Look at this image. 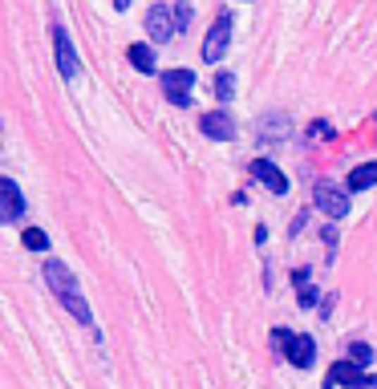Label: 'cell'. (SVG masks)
Returning <instances> with one entry per match:
<instances>
[{
	"label": "cell",
	"instance_id": "obj_20",
	"mask_svg": "<svg viewBox=\"0 0 377 389\" xmlns=\"http://www.w3.org/2000/svg\"><path fill=\"white\" fill-rule=\"evenodd\" d=\"M333 130H328V122H312V138H328Z\"/></svg>",
	"mask_w": 377,
	"mask_h": 389
},
{
	"label": "cell",
	"instance_id": "obj_17",
	"mask_svg": "<svg viewBox=\"0 0 377 389\" xmlns=\"http://www.w3.org/2000/svg\"><path fill=\"white\" fill-rule=\"evenodd\" d=\"M171 16H175V32H183L187 25H191V4H175Z\"/></svg>",
	"mask_w": 377,
	"mask_h": 389
},
{
	"label": "cell",
	"instance_id": "obj_16",
	"mask_svg": "<svg viewBox=\"0 0 377 389\" xmlns=\"http://www.w3.org/2000/svg\"><path fill=\"white\" fill-rule=\"evenodd\" d=\"M215 94L223 97V101H231V97H235V78H231L228 69H223V73L215 78Z\"/></svg>",
	"mask_w": 377,
	"mask_h": 389
},
{
	"label": "cell",
	"instance_id": "obj_11",
	"mask_svg": "<svg viewBox=\"0 0 377 389\" xmlns=\"http://www.w3.org/2000/svg\"><path fill=\"white\" fill-rule=\"evenodd\" d=\"M288 361H292L296 369H309L312 361H316V340H312L309 333L292 337V345H288Z\"/></svg>",
	"mask_w": 377,
	"mask_h": 389
},
{
	"label": "cell",
	"instance_id": "obj_10",
	"mask_svg": "<svg viewBox=\"0 0 377 389\" xmlns=\"http://www.w3.org/2000/svg\"><path fill=\"white\" fill-rule=\"evenodd\" d=\"M199 130L207 134V138H215V142H228L231 134H235V122H231L228 110H211L199 118Z\"/></svg>",
	"mask_w": 377,
	"mask_h": 389
},
{
	"label": "cell",
	"instance_id": "obj_2",
	"mask_svg": "<svg viewBox=\"0 0 377 389\" xmlns=\"http://www.w3.org/2000/svg\"><path fill=\"white\" fill-rule=\"evenodd\" d=\"M337 385H349V389H377V377H365V373L345 357V361H337L333 369L325 373V389H337Z\"/></svg>",
	"mask_w": 377,
	"mask_h": 389
},
{
	"label": "cell",
	"instance_id": "obj_8",
	"mask_svg": "<svg viewBox=\"0 0 377 389\" xmlns=\"http://www.w3.org/2000/svg\"><path fill=\"white\" fill-rule=\"evenodd\" d=\"M316 207H321L328 219L337 223L345 211H349V194H345L341 187H333V183H321V187H316Z\"/></svg>",
	"mask_w": 377,
	"mask_h": 389
},
{
	"label": "cell",
	"instance_id": "obj_14",
	"mask_svg": "<svg viewBox=\"0 0 377 389\" xmlns=\"http://www.w3.org/2000/svg\"><path fill=\"white\" fill-rule=\"evenodd\" d=\"M349 361H353L357 369H365V365H373V349H369L365 340H353V345H349Z\"/></svg>",
	"mask_w": 377,
	"mask_h": 389
},
{
	"label": "cell",
	"instance_id": "obj_5",
	"mask_svg": "<svg viewBox=\"0 0 377 389\" xmlns=\"http://www.w3.org/2000/svg\"><path fill=\"white\" fill-rule=\"evenodd\" d=\"M191 85H195V73L191 69H166L163 73V94L175 101V106H191Z\"/></svg>",
	"mask_w": 377,
	"mask_h": 389
},
{
	"label": "cell",
	"instance_id": "obj_7",
	"mask_svg": "<svg viewBox=\"0 0 377 389\" xmlns=\"http://www.w3.org/2000/svg\"><path fill=\"white\" fill-rule=\"evenodd\" d=\"M252 178L264 183L272 194H288V178H284V171L272 159H252Z\"/></svg>",
	"mask_w": 377,
	"mask_h": 389
},
{
	"label": "cell",
	"instance_id": "obj_15",
	"mask_svg": "<svg viewBox=\"0 0 377 389\" xmlns=\"http://www.w3.org/2000/svg\"><path fill=\"white\" fill-rule=\"evenodd\" d=\"M20 243H25L29 252H45V247H49V235H45L41 227H29V231L20 235Z\"/></svg>",
	"mask_w": 377,
	"mask_h": 389
},
{
	"label": "cell",
	"instance_id": "obj_9",
	"mask_svg": "<svg viewBox=\"0 0 377 389\" xmlns=\"http://www.w3.org/2000/svg\"><path fill=\"white\" fill-rule=\"evenodd\" d=\"M147 29H150V41H154V45H163V41H171V37H175V16H171V8H166V4H150Z\"/></svg>",
	"mask_w": 377,
	"mask_h": 389
},
{
	"label": "cell",
	"instance_id": "obj_3",
	"mask_svg": "<svg viewBox=\"0 0 377 389\" xmlns=\"http://www.w3.org/2000/svg\"><path fill=\"white\" fill-rule=\"evenodd\" d=\"M228 45H231V13H219L211 32H207V41H203V61L215 65L223 53H228Z\"/></svg>",
	"mask_w": 377,
	"mask_h": 389
},
{
	"label": "cell",
	"instance_id": "obj_18",
	"mask_svg": "<svg viewBox=\"0 0 377 389\" xmlns=\"http://www.w3.org/2000/svg\"><path fill=\"white\" fill-rule=\"evenodd\" d=\"M272 345H276L280 353L288 357V345H292V333H288V328H272Z\"/></svg>",
	"mask_w": 377,
	"mask_h": 389
},
{
	"label": "cell",
	"instance_id": "obj_4",
	"mask_svg": "<svg viewBox=\"0 0 377 389\" xmlns=\"http://www.w3.org/2000/svg\"><path fill=\"white\" fill-rule=\"evenodd\" d=\"M53 53H57V69H61V78H66V81L78 78L82 61H78V49H73V41H69L66 29H53Z\"/></svg>",
	"mask_w": 377,
	"mask_h": 389
},
{
	"label": "cell",
	"instance_id": "obj_12",
	"mask_svg": "<svg viewBox=\"0 0 377 389\" xmlns=\"http://www.w3.org/2000/svg\"><path fill=\"white\" fill-rule=\"evenodd\" d=\"M126 57H130L134 69H142V73H154V49L142 45V41H134L130 49H126Z\"/></svg>",
	"mask_w": 377,
	"mask_h": 389
},
{
	"label": "cell",
	"instance_id": "obj_19",
	"mask_svg": "<svg viewBox=\"0 0 377 389\" xmlns=\"http://www.w3.org/2000/svg\"><path fill=\"white\" fill-rule=\"evenodd\" d=\"M296 300H300V308H312V304H316V288H300Z\"/></svg>",
	"mask_w": 377,
	"mask_h": 389
},
{
	"label": "cell",
	"instance_id": "obj_1",
	"mask_svg": "<svg viewBox=\"0 0 377 389\" xmlns=\"http://www.w3.org/2000/svg\"><path fill=\"white\" fill-rule=\"evenodd\" d=\"M45 284H49L53 296L78 316V324H94V312H89V304H85L82 288H78V276L69 272L61 259H45Z\"/></svg>",
	"mask_w": 377,
	"mask_h": 389
},
{
	"label": "cell",
	"instance_id": "obj_13",
	"mask_svg": "<svg viewBox=\"0 0 377 389\" xmlns=\"http://www.w3.org/2000/svg\"><path fill=\"white\" fill-rule=\"evenodd\" d=\"M365 187H377V162H365L349 175V191H365Z\"/></svg>",
	"mask_w": 377,
	"mask_h": 389
},
{
	"label": "cell",
	"instance_id": "obj_6",
	"mask_svg": "<svg viewBox=\"0 0 377 389\" xmlns=\"http://www.w3.org/2000/svg\"><path fill=\"white\" fill-rule=\"evenodd\" d=\"M25 215V194L13 178H0V223H17Z\"/></svg>",
	"mask_w": 377,
	"mask_h": 389
}]
</instances>
